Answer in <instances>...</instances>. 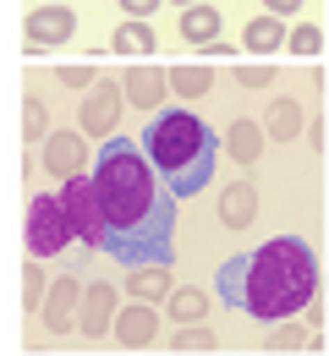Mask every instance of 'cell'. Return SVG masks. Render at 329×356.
Returning <instances> with one entry per match:
<instances>
[{
	"label": "cell",
	"instance_id": "cell-5",
	"mask_svg": "<svg viewBox=\"0 0 329 356\" xmlns=\"http://www.w3.org/2000/svg\"><path fill=\"white\" fill-rule=\"evenodd\" d=\"M28 252L33 258H55L66 241H72V225H66V209H61V197H28Z\"/></svg>",
	"mask_w": 329,
	"mask_h": 356
},
{
	"label": "cell",
	"instance_id": "cell-27",
	"mask_svg": "<svg viewBox=\"0 0 329 356\" xmlns=\"http://www.w3.org/2000/svg\"><path fill=\"white\" fill-rule=\"evenodd\" d=\"M269 346H275V351H302V346H307V329H302V323H280V329L269 334Z\"/></svg>",
	"mask_w": 329,
	"mask_h": 356
},
{
	"label": "cell",
	"instance_id": "cell-10",
	"mask_svg": "<svg viewBox=\"0 0 329 356\" xmlns=\"http://www.w3.org/2000/svg\"><path fill=\"white\" fill-rule=\"evenodd\" d=\"M110 323H115V285H110V280H94L88 296H83V307H77V329H83L88 340H104Z\"/></svg>",
	"mask_w": 329,
	"mask_h": 356
},
{
	"label": "cell",
	"instance_id": "cell-4",
	"mask_svg": "<svg viewBox=\"0 0 329 356\" xmlns=\"http://www.w3.org/2000/svg\"><path fill=\"white\" fill-rule=\"evenodd\" d=\"M61 209H66V225H72V241L104 247V220H99V203H94V181H88V170L66 176V186H61Z\"/></svg>",
	"mask_w": 329,
	"mask_h": 356
},
{
	"label": "cell",
	"instance_id": "cell-17",
	"mask_svg": "<svg viewBox=\"0 0 329 356\" xmlns=\"http://www.w3.org/2000/svg\"><path fill=\"white\" fill-rule=\"evenodd\" d=\"M264 137H302V104L296 99H275L269 115H264Z\"/></svg>",
	"mask_w": 329,
	"mask_h": 356
},
{
	"label": "cell",
	"instance_id": "cell-28",
	"mask_svg": "<svg viewBox=\"0 0 329 356\" xmlns=\"http://www.w3.org/2000/svg\"><path fill=\"white\" fill-rule=\"evenodd\" d=\"M94 77H99L94 66H61V83H66V88H88Z\"/></svg>",
	"mask_w": 329,
	"mask_h": 356
},
{
	"label": "cell",
	"instance_id": "cell-9",
	"mask_svg": "<svg viewBox=\"0 0 329 356\" xmlns=\"http://www.w3.org/2000/svg\"><path fill=\"white\" fill-rule=\"evenodd\" d=\"M45 170L49 176H77V170H88V137L83 132H49L45 137Z\"/></svg>",
	"mask_w": 329,
	"mask_h": 356
},
{
	"label": "cell",
	"instance_id": "cell-15",
	"mask_svg": "<svg viewBox=\"0 0 329 356\" xmlns=\"http://www.w3.org/2000/svg\"><path fill=\"white\" fill-rule=\"evenodd\" d=\"M127 285H132V296H138V302H159V296H170V274H165V264L127 268Z\"/></svg>",
	"mask_w": 329,
	"mask_h": 356
},
{
	"label": "cell",
	"instance_id": "cell-21",
	"mask_svg": "<svg viewBox=\"0 0 329 356\" xmlns=\"http://www.w3.org/2000/svg\"><path fill=\"white\" fill-rule=\"evenodd\" d=\"M170 318H176V323H203V318H209V296L192 291V285L170 291Z\"/></svg>",
	"mask_w": 329,
	"mask_h": 356
},
{
	"label": "cell",
	"instance_id": "cell-26",
	"mask_svg": "<svg viewBox=\"0 0 329 356\" xmlns=\"http://www.w3.org/2000/svg\"><path fill=\"white\" fill-rule=\"evenodd\" d=\"M39 302H45V268H22V307L39 312Z\"/></svg>",
	"mask_w": 329,
	"mask_h": 356
},
{
	"label": "cell",
	"instance_id": "cell-31",
	"mask_svg": "<svg viewBox=\"0 0 329 356\" xmlns=\"http://www.w3.org/2000/svg\"><path fill=\"white\" fill-rule=\"evenodd\" d=\"M264 6H269V17H291V11L302 6V0H264Z\"/></svg>",
	"mask_w": 329,
	"mask_h": 356
},
{
	"label": "cell",
	"instance_id": "cell-13",
	"mask_svg": "<svg viewBox=\"0 0 329 356\" xmlns=\"http://www.w3.org/2000/svg\"><path fill=\"white\" fill-rule=\"evenodd\" d=\"M121 93H127L138 110H154V104L165 99V72H154V66H132V72L121 77Z\"/></svg>",
	"mask_w": 329,
	"mask_h": 356
},
{
	"label": "cell",
	"instance_id": "cell-3",
	"mask_svg": "<svg viewBox=\"0 0 329 356\" xmlns=\"http://www.w3.org/2000/svg\"><path fill=\"white\" fill-rule=\"evenodd\" d=\"M143 154H148V165L159 170V181L170 186V197H198V192L214 181L220 143H214V132H209L192 110H165V115L148 121Z\"/></svg>",
	"mask_w": 329,
	"mask_h": 356
},
{
	"label": "cell",
	"instance_id": "cell-6",
	"mask_svg": "<svg viewBox=\"0 0 329 356\" xmlns=\"http://www.w3.org/2000/svg\"><path fill=\"white\" fill-rule=\"evenodd\" d=\"M121 104H127L121 83H110V77H94V83H88V93H83V115H77V132H83V137H110V132H115V121H121Z\"/></svg>",
	"mask_w": 329,
	"mask_h": 356
},
{
	"label": "cell",
	"instance_id": "cell-25",
	"mask_svg": "<svg viewBox=\"0 0 329 356\" xmlns=\"http://www.w3.org/2000/svg\"><path fill=\"white\" fill-rule=\"evenodd\" d=\"M236 83L241 88H275V66L258 60V66H236Z\"/></svg>",
	"mask_w": 329,
	"mask_h": 356
},
{
	"label": "cell",
	"instance_id": "cell-7",
	"mask_svg": "<svg viewBox=\"0 0 329 356\" xmlns=\"http://www.w3.org/2000/svg\"><path fill=\"white\" fill-rule=\"evenodd\" d=\"M22 33H28V49L66 44V39L77 33V17H72V6H33L28 22H22Z\"/></svg>",
	"mask_w": 329,
	"mask_h": 356
},
{
	"label": "cell",
	"instance_id": "cell-11",
	"mask_svg": "<svg viewBox=\"0 0 329 356\" xmlns=\"http://www.w3.org/2000/svg\"><path fill=\"white\" fill-rule=\"evenodd\" d=\"M252 220H258V186L252 181H231L220 192V225L225 230H247Z\"/></svg>",
	"mask_w": 329,
	"mask_h": 356
},
{
	"label": "cell",
	"instance_id": "cell-23",
	"mask_svg": "<svg viewBox=\"0 0 329 356\" xmlns=\"http://www.w3.org/2000/svg\"><path fill=\"white\" fill-rule=\"evenodd\" d=\"M22 137H28V143H45L49 137V115H45V104H39L33 93H28V104H22Z\"/></svg>",
	"mask_w": 329,
	"mask_h": 356
},
{
	"label": "cell",
	"instance_id": "cell-18",
	"mask_svg": "<svg viewBox=\"0 0 329 356\" xmlns=\"http://www.w3.org/2000/svg\"><path fill=\"white\" fill-rule=\"evenodd\" d=\"M110 49H121L127 60H138V55H148V49H154V28H148V22H138V17H127V22L115 28Z\"/></svg>",
	"mask_w": 329,
	"mask_h": 356
},
{
	"label": "cell",
	"instance_id": "cell-29",
	"mask_svg": "<svg viewBox=\"0 0 329 356\" xmlns=\"http://www.w3.org/2000/svg\"><path fill=\"white\" fill-rule=\"evenodd\" d=\"M154 6H159V0H121V11H127V17H138V22L154 17Z\"/></svg>",
	"mask_w": 329,
	"mask_h": 356
},
{
	"label": "cell",
	"instance_id": "cell-1",
	"mask_svg": "<svg viewBox=\"0 0 329 356\" xmlns=\"http://www.w3.org/2000/svg\"><path fill=\"white\" fill-rule=\"evenodd\" d=\"M94 203L104 220V247L115 264H170L176 252V197L127 137H104L94 159Z\"/></svg>",
	"mask_w": 329,
	"mask_h": 356
},
{
	"label": "cell",
	"instance_id": "cell-24",
	"mask_svg": "<svg viewBox=\"0 0 329 356\" xmlns=\"http://www.w3.org/2000/svg\"><path fill=\"white\" fill-rule=\"evenodd\" d=\"M220 340L203 329V323H176V351H214Z\"/></svg>",
	"mask_w": 329,
	"mask_h": 356
},
{
	"label": "cell",
	"instance_id": "cell-12",
	"mask_svg": "<svg viewBox=\"0 0 329 356\" xmlns=\"http://www.w3.org/2000/svg\"><path fill=\"white\" fill-rule=\"evenodd\" d=\"M115 340L121 346H154V334H159V312L148 307V302H132L127 312H115Z\"/></svg>",
	"mask_w": 329,
	"mask_h": 356
},
{
	"label": "cell",
	"instance_id": "cell-8",
	"mask_svg": "<svg viewBox=\"0 0 329 356\" xmlns=\"http://www.w3.org/2000/svg\"><path fill=\"white\" fill-rule=\"evenodd\" d=\"M77 302H83V285H77L72 274H61V280L49 285V296L39 302L45 334H72V329H77Z\"/></svg>",
	"mask_w": 329,
	"mask_h": 356
},
{
	"label": "cell",
	"instance_id": "cell-20",
	"mask_svg": "<svg viewBox=\"0 0 329 356\" xmlns=\"http://www.w3.org/2000/svg\"><path fill=\"white\" fill-rule=\"evenodd\" d=\"M165 88L187 93V99H198V93L214 88V66H176V72H165Z\"/></svg>",
	"mask_w": 329,
	"mask_h": 356
},
{
	"label": "cell",
	"instance_id": "cell-30",
	"mask_svg": "<svg viewBox=\"0 0 329 356\" xmlns=\"http://www.w3.org/2000/svg\"><path fill=\"white\" fill-rule=\"evenodd\" d=\"M307 148L324 154V115H313V127H307Z\"/></svg>",
	"mask_w": 329,
	"mask_h": 356
},
{
	"label": "cell",
	"instance_id": "cell-22",
	"mask_svg": "<svg viewBox=\"0 0 329 356\" xmlns=\"http://www.w3.org/2000/svg\"><path fill=\"white\" fill-rule=\"evenodd\" d=\"M285 44H291V55H302V60H319L324 55V28L319 22H302V28L285 33Z\"/></svg>",
	"mask_w": 329,
	"mask_h": 356
},
{
	"label": "cell",
	"instance_id": "cell-32",
	"mask_svg": "<svg viewBox=\"0 0 329 356\" xmlns=\"http://www.w3.org/2000/svg\"><path fill=\"white\" fill-rule=\"evenodd\" d=\"M176 6H198V0H176Z\"/></svg>",
	"mask_w": 329,
	"mask_h": 356
},
{
	"label": "cell",
	"instance_id": "cell-16",
	"mask_svg": "<svg viewBox=\"0 0 329 356\" xmlns=\"http://www.w3.org/2000/svg\"><path fill=\"white\" fill-rule=\"evenodd\" d=\"M182 33H187L192 44H214L220 39V6H203V0L187 6L182 11Z\"/></svg>",
	"mask_w": 329,
	"mask_h": 356
},
{
	"label": "cell",
	"instance_id": "cell-14",
	"mask_svg": "<svg viewBox=\"0 0 329 356\" xmlns=\"http://www.w3.org/2000/svg\"><path fill=\"white\" fill-rule=\"evenodd\" d=\"M225 154H231L236 165H252V159L264 154V127H258V121H231V132H225Z\"/></svg>",
	"mask_w": 329,
	"mask_h": 356
},
{
	"label": "cell",
	"instance_id": "cell-2",
	"mask_svg": "<svg viewBox=\"0 0 329 356\" xmlns=\"http://www.w3.org/2000/svg\"><path fill=\"white\" fill-rule=\"evenodd\" d=\"M220 302L247 318H291L319 296V258L307 241L296 236H275L252 252H236L214 274Z\"/></svg>",
	"mask_w": 329,
	"mask_h": 356
},
{
	"label": "cell",
	"instance_id": "cell-19",
	"mask_svg": "<svg viewBox=\"0 0 329 356\" xmlns=\"http://www.w3.org/2000/svg\"><path fill=\"white\" fill-rule=\"evenodd\" d=\"M241 39H247V49H258V55H264V49H280L285 44V22L264 11V17H252V22H247V33H241Z\"/></svg>",
	"mask_w": 329,
	"mask_h": 356
}]
</instances>
